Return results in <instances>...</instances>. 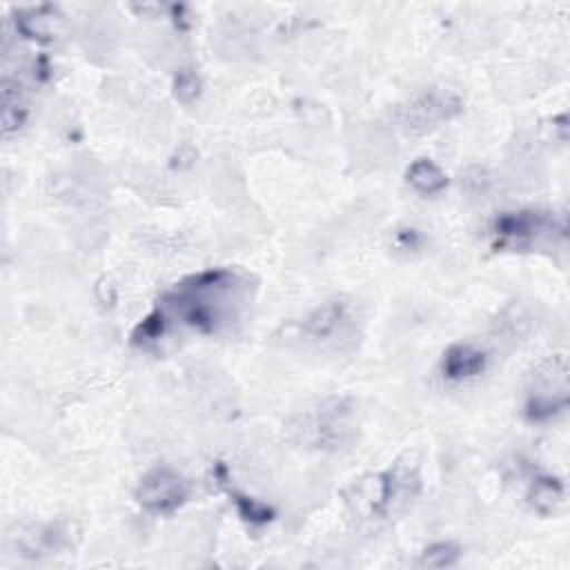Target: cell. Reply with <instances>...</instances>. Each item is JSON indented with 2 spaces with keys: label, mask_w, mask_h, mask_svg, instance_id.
<instances>
[{
  "label": "cell",
  "mask_w": 570,
  "mask_h": 570,
  "mask_svg": "<svg viewBox=\"0 0 570 570\" xmlns=\"http://www.w3.org/2000/svg\"><path fill=\"white\" fill-rule=\"evenodd\" d=\"M249 303V283L229 267L189 274L165 289L154 312L169 327L183 325L198 334H220L232 327Z\"/></svg>",
  "instance_id": "6da1fadb"
},
{
  "label": "cell",
  "mask_w": 570,
  "mask_h": 570,
  "mask_svg": "<svg viewBox=\"0 0 570 570\" xmlns=\"http://www.w3.org/2000/svg\"><path fill=\"white\" fill-rule=\"evenodd\" d=\"M289 439L303 448L336 452L358 432V405L352 396H327L298 412L287 425Z\"/></svg>",
  "instance_id": "7a4b0ae2"
},
{
  "label": "cell",
  "mask_w": 570,
  "mask_h": 570,
  "mask_svg": "<svg viewBox=\"0 0 570 570\" xmlns=\"http://www.w3.org/2000/svg\"><path fill=\"white\" fill-rule=\"evenodd\" d=\"M419 492L416 465L394 463L385 472L367 474L358 479L345 494L354 514L367 521H381L394 517Z\"/></svg>",
  "instance_id": "3957f363"
},
{
  "label": "cell",
  "mask_w": 570,
  "mask_h": 570,
  "mask_svg": "<svg viewBox=\"0 0 570 570\" xmlns=\"http://www.w3.org/2000/svg\"><path fill=\"white\" fill-rule=\"evenodd\" d=\"M463 111V98L443 87H430L412 96L399 111L401 125L412 134L430 131L443 122H450Z\"/></svg>",
  "instance_id": "277c9868"
},
{
  "label": "cell",
  "mask_w": 570,
  "mask_h": 570,
  "mask_svg": "<svg viewBox=\"0 0 570 570\" xmlns=\"http://www.w3.org/2000/svg\"><path fill=\"white\" fill-rule=\"evenodd\" d=\"M559 229L561 234L566 227H557L552 214L534 212V209H519V212H503L492 220L490 234L494 245L501 249H530L539 238H552V232Z\"/></svg>",
  "instance_id": "5b68a950"
},
{
  "label": "cell",
  "mask_w": 570,
  "mask_h": 570,
  "mask_svg": "<svg viewBox=\"0 0 570 570\" xmlns=\"http://www.w3.org/2000/svg\"><path fill=\"white\" fill-rule=\"evenodd\" d=\"M136 501L156 514H171L189 499V485L169 465L151 468L136 485Z\"/></svg>",
  "instance_id": "8992f818"
},
{
  "label": "cell",
  "mask_w": 570,
  "mask_h": 570,
  "mask_svg": "<svg viewBox=\"0 0 570 570\" xmlns=\"http://www.w3.org/2000/svg\"><path fill=\"white\" fill-rule=\"evenodd\" d=\"M568 365L566 358L559 354L550 358L543 370L537 374V392L528 396L525 416L530 421H548L566 410L568 405V383H566Z\"/></svg>",
  "instance_id": "52a82bcc"
},
{
  "label": "cell",
  "mask_w": 570,
  "mask_h": 570,
  "mask_svg": "<svg viewBox=\"0 0 570 570\" xmlns=\"http://www.w3.org/2000/svg\"><path fill=\"white\" fill-rule=\"evenodd\" d=\"M352 307L343 298H330L314 307L298 325V332L305 341L312 343H334L343 338L352 325Z\"/></svg>",
  "instance_id": "ba28073f"
},
{
  "label": "cell",
  "mask_w": 570,
  "mask_h": 570,
  "mask_svg": "<svg viewBox=\"0 0 570 570\" xmlns=\"http://www.w3.org/2000/svg\"><path fill=\"white\" fill-rule=\"evenodd\" d=\"M488 356L470 343H452L441 358V372L448 381H465L485 370Z\"/></svg>",
  "instance_id": "9c48e42d"
},
{
  "label": "cell",
  "mask_w": 570,
  "mask_h": 570,
  "mask_svg": "<svg viewBox=\"0 0 570 570\" xmlns=\"http://www.w3.org/2000/svg\"><path fill=\"white\" fill-rule=\"evenodd\" d=\"M405 178L407 183L419 191V194H425V196H432V194H439L448 187V176L445 171L430 158H416L407 171H405Z\"/></svg>",
  "instance_id": "30bf717a"
},
{
  "label": "cell",
  "mask_w": 570,
  "mask_h": 570,
  "mask_svg": "<svg viewBox=\"0 0 570 570\" xmlns=\"http://www.w3.org/2000/svg\"><path fill=\"white\" fill-rule=\"evenodd\" d=\"M561 497H563V483L557 476H537L528 494L532 508L539 510L541 514L552 512L554 505L561 501Z\"/></svg>",
  "instance_id": "8fae6325"
},
{
  "label": "cell",
  "mask_w": 570,
  "mask_h": 570,
  "mask_svg": "<svg viewBox=\"0 0 570 570\" xmlns=\"http://www.w3.org/2000/svg\"><path fill=\"white\" fill-rule=\"evenodd\" d=\"M461 557V548L454 541H436L432 546H428L421 557H419V566L423 568H450L459 561Z\"/></svg>",
  "instance_id": "7c38bea8"
},
{
  "label": "cell",
  "mask_w": 570,
  "mask_h": 570,
  "mask_svg": "<svg viewBox=\"0 0 570 570\" xmlns=\"http://www.w3.org/2000/svg\"><path fill=\"white\" fill-rule=\"evenodd\" d=\"M229 497H232V501H234L238 514H240L245 521H249V523H254V525H263V523H267V521L274 519V510H272L269 505H265V503H261V501H256V499H252V497H247V494H240V492H236V490H229Z\"/></svg>",
  "instance_id": "4fadbf2b"
},
{
  "label": "cell",
  "mask_w": 570,
  "mask_h": 570,
  "mask_svg": "<svg viewBox=\"0 0 570 570\" xmlns=\"http://www.w3.org/2000/svg\"><path fill=\"white\" fill-rule=\"evenodd\" d=\"M198 91H200L198 76L194 71H189V69H180L176 73V78H174V94H176V98L180 102H189V100H194L198 96Z\"/></svg>",
  "instance_id": "5bb4252c"
},
{
  "label": "cell",
  "mask_w": 570,
  "mask_h": 570,
  "mask_svg": "<svg viewBox=\"0 0 570 570\" xmlns=\"http://www.w3.org/2000/svg\"><path fill=\"white\" fill-rule=\"evenodd\" d=\"M24 120V107L4 94V107H2V129L4 134L16 131Z\"/></svg>",
  "instance_id": "9a60e30c"
},
{
  "label": "cell",
  "mask_w": 570,
  "mask_h": 570,
  "mask_svg": "<svg viewBox=\"0 0 570 570\" xmlns=\"http://www.w3.org/2000/svg\"><path fill=\"white\" fill-rule=\"evenodd\" d=\"M394 243L401 249H416L421 245V234L416 229H399L394 234Z\"/></svg>",
  "instance_id": "2e32d148"
}]
</instances>
